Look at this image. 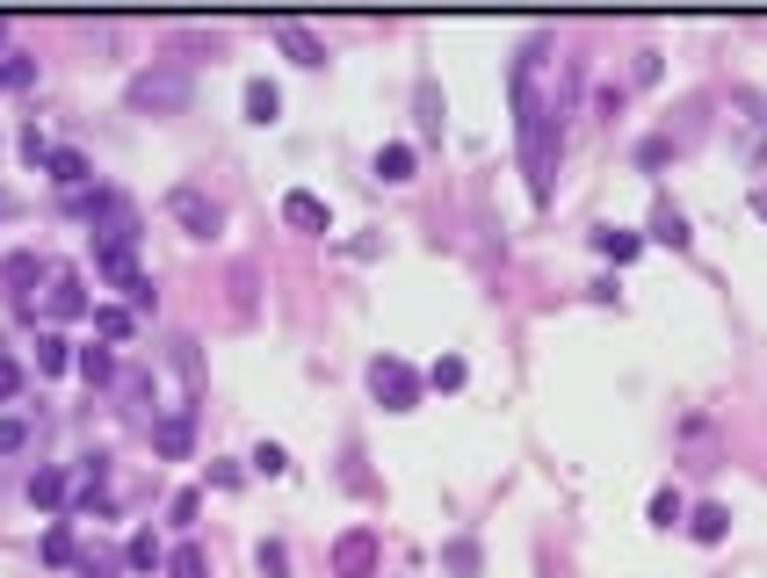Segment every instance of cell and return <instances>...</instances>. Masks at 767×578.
Segmentation results:
<instances>
[{"mask_svg": "<svg viewBox=\"0 0 767 578\" xmlns=\"http://www.w3.org/2000/svg\"><path fill=\"white\" fill-rule=\"evenodd\" d=\"M543 37H529L514 73H507V94H514V153H522V174H529V196L551 203V182H558V153H565V102L558 94H536V65H543Z\"/></svg>", "mask_w": 767, "mask_h": 578, "instance_id": "6da1fadb", "label": "cell"}, {"mask_svg": "<svg viewBox=\"0 0 767 578\" xmlns=\"http://www.w3.org/2000/svg\"><path fill=\"white\" fill-rule=\"evenodd\" d=\"M188 102H196L188 65H145V73L123 87V109H131V116H182Z\"/></svg>", "mask_w": 767, "mask_h": 578, "instance_id": "7a4b0ae2", "label": "cell"}, {"mask_svg": "<svg viewBox=\"0 0 767 578\" xmlns=\"http://www.w3.org/2000/svg\"><path fill=\"white\" fill-rule=\"evenodd\" d=\"M420 391H428V376H420L413 362H399V354H377V362H369V398H377L384 412H413Z\"/></svg>", "mask_w": 767, "mask_h": 578, "instance_id": "3957f363", "label": "cell"}, {"mask_svg": "<svg viewBox=\"0 0 767 578\" xmlns=\"http://www.w3.org/2000/svg\"><path fill=\"white\" fill-rule=\"evenodd\" d=\"M167 217L188 231V239H217V231H225V203H217V196H203L196 182L167 188Z\"/></svg>", "mask_w": 767, "mask_h": 578, "instance_id": "277c9868", "label": "cell"}, {"mask_svg": "<svg viewBox=\"0 0 767 578\" xmlns=\"http://www.w3.org/2000/svg\"><path fill=\"white\" fill-rule=\"evenodd\" d=\"M377 564H384L377 528H348L334 543V578H377Z\"/></svg>", "mask_w": 767, "mask_h": 578, "instance_id": "5b68a950", "label": "cell"}, {"mask_svg": "<svg viewBox=\"0 0 767 578\" xmlns=\"http://www.w3.org/2000/svg\"><path fill=\"white\" fill-rule=\"evenodd\" d=\"M283 225L305 231V239H326V231H334V210H326V196H311V188H290V196H283Z\"/></svg>", "mask_w": 767, "mask_h": 578, "instance_id": "8992f818", "label": "cell"}, {"mask_svg": "<svg viewBox=\"0 0 767 578\" xmlns=\"http://www.w3.org/2000/svg\"><path fill=\"white\" fill-rule=\"evenodd\" d=\"M44 311L51 319H88V282H80L73 268H51V282H44Z\"/></svg>", "mask_w": 767, "mask_h": 578, "instance_id": "52a82bcc", "label": "cell"}, {"mask_svg": "<svg viewBox=\"0 0 767 578\" xmlns=\"http://www.w3.org/2000/svg\"><path fill=\"white\" fill-rule=\"evenodd\" d=\"M153 448H160L167 463H182L188 448H196V412H188V405H174L167 420H153Z\"/></svg>", "mask_w": 767, "mask_h": 578, "instance_id": "ba28073f", "label": "cell"}, {"mask_svg": "<svg viewBox=\"0 0 767 578\" xmlns=\"http://www.w3.org/2000/svg\"><path fill=\"white\" fill-rule=\"evenodd\" d=\"M73 506L80 514H109V456H88V471L73 477Z\"/></svg>", "mask_w": 767, "mask_h": 578, "instance_id": "9c48e42d", "label": "cell"}, {"mask_svg": "<svg viewBox=\"0 0 767 578\" xmlns=\"http://www.w3.org/2000/svg\"><path fill=\"white\" fill-rule=\"evenodd\" d=\"M44 174L65 188V196H80V188L94 182V167H88V153H73V145H51V159H44Z\"/></svg>", "mask_w": 767, "mask_h": 578, "instance_id": "30bf717a", "label": "cell"}, {"mask_svg": "<svg viewBox=\"0 0 767 578\" xmlns=\"http://www.w3.org/2000/svg\"><path fill=\"white\" fill-rule=\"evenodd\" d=\"M276 44H283V59H290V65H326V44L305 30V22H276Z\"/></svg>", "mask_w": 767, "mask_h": 578, "instance_id": "8fae6325", "label": "cell"}, {"mask_svg": "<svg viewBox=\"0 0 767 578\" xmlns=\"http://www.w3.org/2000/svg\"><path fill=\"white\" fill-rule=\"evenodd\" d=\"M652 246H674V254H688L695 246V231H688V217L674 210V203H659V210H652V231H645Z\"/></svg>", "mask_w": 767, "mask_h": 578, "instance_id": "7c38bea8", "label": "cell"}, {"mask_svg": "<svg viewBox=\"0 0 767 578\" xmlns=\"http://www.w3.org/2000/svg\"><path fill=\"white\" fill-rule=\"evenodd\" d=\"M123 564H131V571H145V578H153V571H167V543H160L153 528H139L131 543H123Z\"/></svg>", "mask_w": 767, "mask_h": 578, "instance_id": "4fadbf2b", "label": "cell"}, {"mask_svg": "<svg viewBox=\"0 0 767 578\" xmlns=\"http://www.w3.org/2000/svg\"><path fill=\"white\" fill-rule=\"evenodd\" d=\"M51 268H59V260H44V254H16L8 268H0V282L16 289V297H30V282H51Z\"/></svg>", "mask_w": 767, "mask_h": 578, "instance_id": "5bb4252c", "label": "cell"}, {"mask_svg": "<svg viewBox=\"0 0 767 578\" xmlns=\"http://www.w3.org/2000/svg\"><path fill=\"white\" fill-rule=\"evenodd\" d=\"M688 535H695V543H709V549H717L724 535H732V506L703 499V506H695V514H688Z\"/></svg>", "mask_w": 767, "mask_h": 578, "instance_id": "9a60e30c", "label": "cell"}, {"mask_svg": "<svg viewBox=\"0 0 767 578\" xmlns=\"http://www.w3.org/2000/svg\"><path fill=\"white\" fill-rule=\"evenodd\" d=\"M738 123H746V159L767 153V94H738Z\"/></svg>", "mask_w": 767, "mask_h": 578, "instance_id": "2e32d148", "label": "cell"}, {"mask_svg": "<svg viewBox=\"0 0 767 578\" xmlns=\"http://www.w3.org/2000/svg\"><path fill=\"white\" fill-rule=\"evenodd\" d=\"M44 564H51V571H73V564H80L73 520H51V528H44Z\"/></svg>", "mask_w": 767, "mask_h": 578, "instance_id": "e0dca14e", "label": "cell"}, {"mask_svg": "<svg viewBox=\"0 0 767 578\" xmlns=\"http://www.w3.org/2000/svg\"><path fill=\"white\" fill-rule=\"evenodd\" d=\"M131 564H123V549H102V543H88L80 549V564H73V578H123Z\"/></svg>", "mask_w": 767, "mask_h": 578, "instance_id": "ac0fdd59", "label": "cell"}, {"mask_svg": "<svg viewBox=\"0 0 767 578\" xmlns=\"http://www.w3.org/2000/svg\"><path fill=\"white\" fill-rule=\"evenodd\" d=\"M283 116V87L276 80H246V123H276Z\"/></svg>", "mask_w": 767, "mask_h": 578, "instance_id": "d6986e66", "label": "cell"}, {"mask_svg": "<svg viewBox=\"0 0 767 578\" xmlns=\"http://www.w3.org/2000/svg\"><path fill=\"white\" fill-rule=\"evenodd\" d=\"M413 167H420V153H413V145H377V182H391V188H399V182H413Z\"/></svg>", "mask_w": 767, "mask_h": 578, "instance_id": "ffe728a7", "label": "cell"}, {"mask_svg": "<svg viewBox=\"0 0 767 578\" xmlns=\"http://www.w3.org/2000/svg\"><path fill=\"white\" fill-rule=\"evenodd\" d=\"M594 254L601 260H615V268H630V260H637V254H645V239H637V231H594Z\"/></svg>", "mask_w": 767, "mask_h": 578, "instance_id": "44dd1931", "label": "cell"}, {"mask_svg": "<svg viewBox=\"0 0 767 578\" xmlns=\"http://www.w3.org/2000/svg\"><path fill=\"white\" fill-rule=\"evenodd\" d=\"M478 564H485V557H478L471 535H449V543H442V571L449 578H478Z\"/></svg>", "mask_w": 767, "mask_h": 578, "instance_id": "7402d4cb", "label": "cell"}, {"mask_svg": "<svg viewBox=\"0 0 767 578\" xmlns=\"http://www.w3.org/2000/svg\"><path fill=\"white\" fill-rule=\"evenodd\" d=\"M65 492H73V485H65V471H51V463H37V471H30V506H65Z\"/></svg>", "mask_w": 767, "mask_h": 578, "instance_id": "603a6c76", "label": "cell"}, {"mask_svg": "<svg viewBox=\"0 0 767 578\" xmlns=\"http://www.w3.org/2000/svg\"><path fill=\"white\" fill-rule=\"evenodd\" d=\"M0 87H8V94L37 87V59H30V51H0Z\"/></svg>", "mask_w": 767, "mask_h": 578, "instance_id": "cb8c5ba5", "label": "cell"}, {"mask_svg": "<svg viewBox=\"0 0 767 578\" xmlns=\"http://www.w3.org/2000/svg\"><path fill=\"white\" fill-rule=\"evenodd\" d=\"M167 578H211V557H203V543H174V549H167Z\"/></svg>", "mask_w": 767, "mask_h": 578, "instance_id": "d4e9b609", "label": "cell"}, {"mask_svg": "<svg viewBox=\"0 0 767 578\" xmlns=\"http://www.w3.org/2000/svg\"><path fill=\"white\" fill-rule=\"evenodd\" d=\"M59 369H73V348L59 333H37V376H59Z\"/></svg>", "mask_w": 767, "mask_h": 578, "instance_id": "484cf974", "label": "cell"}, {"mask_svg": "<svg viewBox=\"0 0 767 578\" xmlns=\"http://www.w3.org/2000/svg\"><path fill=\"white\" fill-rule=\"evenodd\" d=\"M73 369H80L88 383H116V354H109V348H80Z\"/></svg>", "mask_w": 767, "mask_h": 578, "instance_id": "4316f807", "label": "cell"}, {"mask_svg": "<svg viewBox=\"0 0 767 578\" xmlns=\"http://www.w3.org/2000/svg\"><path fill=\"white\" fill-rule=\"evenodd\" d=\"M88 319H94V333H102V340H131V311H123V305H94Z\"/></svg>", "mask_w": 767, "mask_h": 578, "instance_id": "83f0119b", "label": "cell"}, {"mask_svg": "<svg viewBox=\"0 0 767 578\" xmlns=\"http://www.w3.org/2000/svg\"><path fill=\"white\" fill-rule=\"evenodd\" d=\"M463 376H471V369H463V354H442V362L428 369V383H434V391H463Z\"/></svg>", "mask_w": 767, "mask_h": 578, "instance_id": "f1b7e54d", "label": "cell"}, {"mask_svg": "<svg viewBox=\"0 0 767 578\" xmlns=\"http://www.w3.org/2000/svg\"><path fill=\"white\" fill-rule=\"evenodd\" d=\"M688 514V506H681V492L666 485V492H652V528H674V520Z\"/></svg>", "mask_w": 767, "mask_h": 578, "instance_id": "f546056e", "label": "cell"}, {"mask_svg": "<svg viewBox=\"0 0 767 578\" xmlns=\"http://www.w3.org/2000/svg\"><path fill=\"white\" fill-rule=\"evenodd\" d=\"M196 514H203V492H174V499H167V520H174V528H196Z\"/></svg>", "mask_w": 767, "mask_h": 578, "instance_id": "4dcf8cb0", "label": "cell"}, {"mask_svg": "<svg viewBox=\"0 0 767 578\" xmlns=\"http://www.w3.org/2000/svg\"><path fill=\"white\" fill-rule=\"evenodd\" d=\"M22 448H30V420L8 412V420H0V456H22Z\"/></svg>", "mask_w": 767, "mask_h": 578, "instance_id": "1f68e13d", "label": "cell"}, {"mask_svg": "<svg viewBox=\"0 0 767 578\" xmlns=\"http://www.w3.org/2000/svg\"><path fill=\"white\" fill-rule=\"evenodd\" d=\"M246 463H254L262 477H283V471H290V456H283V442H262V448H254Z\"/></svg>", "mask_w": 767, "mask_h": 578, "instance_id": "d6a6232c", "label": "cell"}, {"mask_svg": "<svg viewBox=\"0 0 767 578\" xmlns=\"http://www.w3.org/2000/svg\"><path fill=\"white\" fill-rule=\"evenodd\" d=\"M22 383H30V376H22V362H16V354H0V405H16Z\"/></svg>", "mask_w": 767, "mask_h": 578, "instance_id": "836d02e7", "label": "cell"}, {"mask_svg": "<svg viewBox=\"0 0 767 578\" xmlns=\"http://www.w3.org/2000/svg\"><path fill=\"white\" fill-rule=\"evenodd\" d=\"M254 564H262V578H283V571H290V549H283V543H262V549H254Z\"/></svg>", "mask_w": 767, "mask_h": 578, "instance_id": "e575fe53", "label": "cell"}, {"mask_svg": "<svg viewBox=\"0 0 767 578\" xmlns=\"http://www.w3.org/2000/svg\"><path fill=\"white\" fill-rule=\"evenodd\" d=\"M674 153H681L674 137H645V145H637V167H666Z\"/></svg>", "mask_w": 767, "mask_h": 578, "instance_id": "d590c367", "label": "cell"}, {"mask_svg": "<svg viewBox=\"0 0 767 578\" xmlns=\"http://www.w3.org/2000/svg\"><path fill=\"white\" fill-rule=\"evenodd\" d=\"M22 159H30V167H44V159H51V145H44V131H37V123L22 131Z\"/></svg>", "mask_w": 767, "mask_h": 578, "instance_id": "8d00e7d4", "label": "cell"}, {"mask_svg": "<svg viewBox=\"0 0 767 578\" xmlns=\"http://www.w3.org/2000/svg\"><path fill=\"white\" fill-rule=\"evenodd\" d=\"M630 80H637V87H652V80H659V51H637V73H630Z\"/></svg>", "mask_w": 767, "mask_h": 578, "instance_id": "74e56055", "label": "cell"}, {"mask_svg": "<svg viewBox=\"0 0 767 578\" xmlns=\"http://www.w3.org/2000/svg\"><path fill=\"white\" fill-rule=\"evenodd\" d=\"M753 210H760V217H767V196H753Z\"/></svg>", "mask_w": 767, "mask_h": 578, "instance_id": "f35d334b", "label": "cell"}, {"mask_svg": "<svg viewBox=\"0 0 767 578\" xmlns=\"http://www.w3.org/2000/svg\"><path fill=\"white\" fill-rule=\"evenodd\" d=\"M0 51H8V22H0Z\"/></svg>", "mask_w": 767, "mask_h": 578, "instance_id": "ab89813d", "label": "cell"}]
</instances>
